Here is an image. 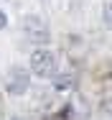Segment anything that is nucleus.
<instances>
[{
    "instance_id": "nucleus-3",
    "label": "nucleus",
    "mask_w": 112,
    "mask_h": 120,
    "mask_svg": "<svg viewBox=\"0 0 112 120\" xmlns=\"http://www.w3.org/2000/svg\"><path fill=\"white\" fill-rule=\"evenodd\" d=\"M28 90V74L25 69H13V77L8 79V92L10 95H23Z\"/></svg>"
},
{
    "instance_id": "nucleus-2",
    "label": "nucleus",
    "mask_w": 112,
    "mask_h": 120,
    "mask_svg": "<svg viewBox=\"0 0 112 120\" xmlns=\"http://www.w3.org/2000/svg\"><path fill=\"white\" fill-rule=\"evenodd\" d=\"M25 36L31 41H38V44H46L48 41V31H46V26L38 18H25Z\"/></svg>"
},
{
    "instance_id": "nucleus-4",
    "label": "nucleus",
    "mask_w": 112,
    "mask_h": 120,
    "mask_svg": "<svg viewBox=\"0 0 112 120\" xmlns=\"http://www.w3.org/2000/svg\"><path fill=\"white\" fill-rule=\"evenodd\" d=\"M105 23L112 28V3H107V8H105Z\"/></svg>"
},
{
    "instance_id": "nucleus-1",
    "label": "nucleus",
    "mask_w": 112,
    "mask_h": 120,
    "mask_svg": "<svg viewBox=\"0 0 112 120\" xmlns=\"http://www.w3.org/2000/svg\"><path fill=\"white\" fill-rule=\"evenodd\" d=\"M31 72L36 77H51L56 72V54L48 51V49H38L31 54Z\"/></svg>"
},
{
    "instance_id": "nucleus-5",
    "label": "nucleus",
    "mask_w": 112,
    "mask_h": 120,
    "mask_svg": "<svg viewBox=\"0 0 112 120\" xmlns=\"http://www.w3.org/2000/svg\"><path fill=\"white\" fill-rule=\"evenodd\" d=\"M5 23H8V18H5V13H3V10H0V31H3V28H5Z\"/></svg>"
}]
</instances>
